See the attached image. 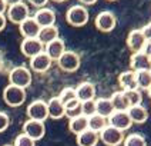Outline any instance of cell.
<instances>
[{"mask_svg": "<svg viewBox=\"0 0 151 146\" xmlns=\"http://www.w3.org/2000/svg\"><path fill=\"white\" fill-rule=\"evenodd\" d=\"M9 125H10V118H9V115L0 110V133L4 132V130L9 128Z\"/></svg>", "mask_w": 151, "mask_h": 146, "instance_id": "obj_35", "label": "cell"}, {"mask_svg": "<svg viewBox=\"0 0 151 146\" xmlns=\"http://www.w3.org/2000/svg\"><path fill=\"white\" fill-rule=\"evenodd\" d=\"M109 1H116V0H109Z\"/></svg>", "mask_w": 151, "mask_h": 146, "instance_id": "obj_46", "label": "cell"}, {"mask_svg": "<svg viewBox=\"0 0 151 146\" xmlns=\"http://www.w3.org/2000/svg\"><path fill=\"white\" fill-rule=\"evenodd\" d=\"M76 94H77V99L81 102L91 100L96 97V86L91 82H83L76 87Z\"/></svg>", "mask_w": 151, "mask_h": 146, "instance_id": "obj_18", "label": "cell"}, {"mask_svg": "<svg viewBox=\"0 0 151 146\" xmlns=\"http://www.w3.org/2000/svg\"><path fill=\"white\" fill-rule=\"evenodd\" d=\"M14 146H36V140H33L30 136H27L26 133H20L14 139Z\"/></svg>", "mask_w": 151, "mask_h": 146, "instance_id": "obj_34", "label": "cell"}, {"mask_svg": "<svg viewBox=\"0 0 151 146\" xmlns=\"http://www.w3.org/2000/svg\"><path fill=\"white\" fill-rule=\"evenodd\" d=\"M6 16H7L9 22L19 26L22 22H24L27 17H30V10H29V6L22 1V3L13 4V6H9L7 10H6Z\"/></svg>", "mask_w": 151, "mask_h": 146, "instance_id": "obj_5", "label": "cell"}, {"mask_svg": "<svg viewBox=\"0 0 151 146\" xmlns=\"http://www.w3.org/2000/svg\"><path fill=\"white\" fill-rule=\"evenodd\" d=\"M76 140H77V145L78 146H96L99 143L100 137H99V133L87 129V130H84L81 133H78L77 137H76Z\"/></svg>", "mask_w": 151, "mask_h": 146, "instance_id": "obj_21", "label": "cell"}, {"mask_svg": "<svg viewBox=\"0 0 151 146\" xmlns=\"http://www.w3.org/2000/svg\"><path fill=\"white\" fill-rule=\"evenodd\" d=\"M110 100H111V103H113V106H114L116 110H128V108H130V102H128L127 94L123 89L114 92V93L110 96Z\"/></svg>", "mask_w": 151, "mask_h": 146, "instance_id": "obj_24", "label": "cell"}, {"mask_svg": "<svg viewBox=\"0 0 151 146\" xmlns=\"http://www.w3.org/2000/svg\"><path fill=\"white\" fill-rule=\"evenodd\" d=\"M40 25L36 22V19L33 16L27 17L24 22H22L19 25V30H20V34L27 39V37H37L39 33H40Z\"/></svg>", "mask_w": 151, "mask_h": 146, "instance_id": "obj_15", "label": "cell"}, {"mask_svg": "<svg viewBox=\"0 0 151 146\" xmlns=\"http://www.w3.org/2000/svg\"><path fill=\"white\" fill-rule=\"evenodd\" d=\"M141 30H143V33H144V36H145V39H147V40H151V22H148V23L144 26Z\"/></svg>", "mask_w": 151, "mask_h": 146, "instance_id": "obj_37", "label": "cell"}, {"mask_svg": "<svg viewBox=\"0 0 151 146\" xmlns=\"http://www.w3.org/2000/svg\"><path fill=\"white\" fill-rule=\"evenodd\" d=\"M53 1H56V3H64V1H67V0H53Z\"/></svg>", "mask_w": 151, "mask_h": 146, "instance_id": "obj_43", "label": "cell"}, {"mask_svg": "<svg viewBox=\"0 0 151 146\" xmlns=\"http://www.w3.org/2000/svg\"><path fill=\"white\" fill-rule=\"evenodd\" d=\"M88 10L83 4H74L71 7H68V10L66 12V20L70 26L74 27H81V26L88 23Z\"/></svg>", "mask_w": 151, "mask_h": 146, "instance_id": "obj_1", "label": "cell"}, {"mask_svg": "<svg viewBox=\"0 0 151 146\" xmlns=\"http://www.w3.org/2000/svg\"><path fill=\"white\" fill-rule=\"evenodd\" d=\"M6 10H7V4H6V1H4V0H0V15L6 13Z\"/></svg>", "mask_w": 151, "mask_h": 146, "instance_id": "obj_40", "label": "cell"}, {"mask_svg": "<svg viewBox=\"0 0 151 146\" xmlns=\"http://www.w3.org/2000/svg\"><path fill=\"white\" fill-rule=\"evenodd\" d=\"M77 97V94H76V89L74 87H64L61 92L59 93V99L61 100V102L64 103H68L70 100H73V99H76Z\"/></svg>", "mask_w": 151, "mask_h": 146, "instance_id": "obj_32", "label": "cell"}, {"mask_svg": "<svg viewBox=\"0 0 151 146\" xmlns=\"http://www.w3.org/2000/svg\"><path fill=\"white\" fill-rule=\"evenodd\" d=\"M118 83H120L123 90L138 89V85H137V75H135V72L133 69L123 72V73L118 76Z\"/></svg>", "mask_w": 151, "mask_h": 146, "instance_id": "obj_20", "label": "cell"}, {"mask_svg": "<svg viewBox=\"0 0 151 146\" xmlns=\"http://www.w3.org/2000/svg\"><path fill=\"white\" fill-rule=\"evenodd\" d=\"M109 125L114 126V128L120 129V130H127L131 128L133 120L130 118L127 110H114V113L109 118Z\"/></svg>", "mask_w": 151, "mask_h": 146, "instance_id": "obj_11", "label": "cell"}, {"mask_svg": "<svg viewBox=\"0 0 151 146\" xmlns=\"http://www.w3.org/2000/svg\"><path fill=\"white\" fill-rule=\"evenodd\" d=\"M51 63H53V60H51L50 56L46 52H42L37 56L30 59V69L33 72H37V73H44L51 68Z\"/></svg>", "mask_w": 151, "mask_h": 146, "instance_id": "obj_14", "label": "cell"}, {"mask_svg": "<svg viewBox=\"0 0 151 146\" xmlns=\"http://www.w3.org/2000/svg\"><path fill=\"white\" fill-rule=\"evenodd\" d=\"M26 113H27L29 119L44 122V120L49 118V108H47V102H44V100H42V99L33 100V102L27 106Z\"/></svg>", "mask_w": 151, "mask_h": 146, "instance_id": "obj_8", "label": "cell"}, {"mask_svg": "<svg viewBox=\"0 0 151 146\" xmlns=\"http://www.w3.org/2000/svg\"><path fill=\"white\" fill-rule=\"evenodd\" d=\"M124 146H147V142L143 135L140 133H131L127 137H124Z\"/></svg>", "mask_w": 151, "mask_h": 146, "instance_id": "obj_30", "label": "cell"}, {"mask_svg": "<svg viewBox=\"0 0 151 146\" xmlns=\"http://www.w3.org/2000/svg\"><path fill=\"white\" fill-rule=\"evenodd\" d=\"M47 108H49V118H51V119H61L66 116L64 103L59 99V96L51 97L47 102Z\"/></svg>", "mask_w": 151, "mask_h": 146, "instance_id": "obj_17", "label": "cell"}, {"mask_svg": "<svg viewBox=\"0 0 151 146\" xmlns=\"http://www.w3.org/2000/svg\"><path fill=\"white\" fill-rule=\"evenodd\" d=\"M94 25L96 27L103 32V33H109L111 30H114V27L117 25V19L114 16V13L113 12H110V10H103L100 12L96 19H94Z\"/></svg>", "mask_w": 151, "mask_h": 146, "instance_id": "obj_7", "label": "cell"}, {"mask_svg": "<svg viewBox=\"0 0 151 146\" xmlns=\"http://www.w3.org/2000/svg\"><path fill=\"white\" fill-rule=\"evenodd\" d=\"M20 50L26 57L32 59L39 53L44 52V44L37 37H27V39H23V42L20 43Z\"/></svg>", "mask_w": 151, "mask_h": 146, "instance_id": "obj_10", "label": "cell"}, {"mask_svg": "<svg viewBox=\"0 0 151 146\" xmlns=\"http://www.w3.org/2000/svg\"><path fill=\"white\" fill-rule=\"evenodd\" d=\"M81 112H83L84 116H87V118H90L91 115H94L96 113V99L81 102Z\"/></svg>", "mask_w": 151, "mask_h": 146, "instance_id": "obj_33", "label": "cell"}, {"mask_svg": "<svg viewBox=\"0 0 151 146\" xmlns=\"http://www.w3.org/2000/svg\"><path fill=\"white\" fill-rule=\"evenodd\" d=\"M56 62H57V65H59V68L61 69V70L68 72V73L76 72L77 69L80 68V63H81L78 53L71 52V50H66Z\"/></svg>", "mask_w": 151, "mask_h": 146, "instance_id": "obj_6", "label": "cell"}, {"mask_svg": "<svg viewBox=\"0 0 151 146\" xmlns=\"http://www.w3.org/2000/svg\"><path fill=\"white\" fill-rule=\"evenodd\" d=\"M130 66L134 72H140V70H151V57L141 52H135L131 54L130 59Z\"/></svg>", "mask_w": 151, "mask_h": 146, "instance_id": "obj_13", "label": "cell"}, {"mask_svg": "<svg viewBox=\"0 0 151 146\" xmlns=\"http://www.w3.org/2000/svg\"><path fill=\"white\" fill-rule=\"evenodd\" d=\"M3 100L7 106L19 108L26 100V89L14 85H7L3 90Z\"/></svg>", "mask_w": 151, "mask_h": 146, "instance_id": "obj_3", "label": "cell"}, {"mask_svg": "<svg viewBox=\"0 0 151 146\" xmlns=\"http://www.w3.org/2000/svg\"><path fill=\"white\" fill-rule=\"evenodd\" d=\"M32 72L30 69L26 68V66H16L10 70L9 73V83L10 85H14V86H19V87H29L32 85Z\"/></svg>", "mask_w": 151, "mask_h": 146, "instance_id": "obj_2", "label": "cell"}, {"mask_svg": "<svg viewBox=\"0 0 151 146\" xmlns=\"http://www.w3.org/2000/svg\"><path fill=\"white\" fill-rule=\"evenodd\" d=\"M127 94V99L130 102V106H135V105H141L143 102V94L140 92V89H130V90H124Z\"/></svg>", "mask_w": 151, "mask_h": 146, "instance_id": "obj_31", "label": "cell"}, {"mask_svg": "<svg viewBox=\"0 0 151 146\" xmlns=\"http://www.w3.org/2000/svg\"><path fill=\"white\" fill-rule=\"evenodd\" d=\"M29 3L34 6L37 9H42V7H46V4L49 3V0H29Z\"/></svg>", "mask_w": 151, "mask_h": 146, "instance_id": "obj_36", "label": "cell"}, {"mask_svg": "<svg viewBox=\"0 0 151 146\" xmlns=\"http://www.w3.org/2000/svg\"><path fill=\"white\" fill-rule=\"evenodd\" d=\"M83 6H90V4H96L99 0H78Z\"/></svg>", "mask_w": 151, "mask_h": 146, "instance_id": "obj_41", "label": "cell"}, {"mask_svg": "<svg viewBox=\"0 0 151 146\" xmlns=\"http://www.w3.org/2000/svg\"><path fill=\"white\" fill-rule=\"evenodd\" d=\"M137 75V85L140 90H148L151 86V70H140L135 72Z\"/></svg>", "mask_w": 151, "mask_h": 146, "instance_id": "obj_29", "label": "cell"}, {"mask_svg": "<svg viewBox=\"0 0 151 146\" xmlns=\"http://www.w3.org/2000/svg\"><path fill=\"white\" fill-rule=\"evenodd\" d=\"M3 146H14V145H3Z\"/></svg>", "mask_w": 151, "mask_h": 146, "instance_id": "obj_45", "label": "cell"}, {"mask_svg": "<svg viewBox=\"0 0 151 146\" xmlns=\"http://www.w3.org/2000/svg\"><path fill=\"white\" fill-rule=\"evenodd\" d=\"M147 92H148V96H150V97H151V86H150V89H148Z\"/></svg>", "mask_w": 151, "mask_h": 146, "instance_id": "obj_44", "label": "cell"}, {"mask_svg": "<svg viewBox=\"0 0 151 146\" xmlns=\"http://www.w3.org/2000/svg\"><path fill=\"white\" fill-rule=\"evenodd\" d=\"M4 1H6V4L9 7V6H13V4H17V3H22L23 0H4Z\"/></svg>", "mask_w": 151, "mask_h": 146, "instance_id": "obj_42", "label": "cell"}, {"mask_svg": "<svg viewBox=\"0 0 151 146\" xmlns=\"http://www.w3.org/2000/svg\"><path fill=\"white\" fill-rule=\"evenodd\" d=\"M114 106L110 100V97H99L96 99V113H99L101 116L110 118L114 113Z\"/></svg>", "mask_w": 151, "mask_h": 146, "instance_id": "obj_25", "label": "cell"}, {"mask_svg": "<svg viewBox=\"0 0 151 146\" xmlns=\"http://www.w3.org/2000/svg\"><path fill=\"white\" fill-rule=\"evenodd\" d=\"M44 52L50 56L51 60H57L60 56L66 52V44H64V42L59 37V39H56V40H53V42L44 44Z\"/></svg>", "mask_w": 151, "mask_h": 146, "instance_id": "obj_19", "label": "cell"}, {"mask_svg": "<svg viewBox=\"0 0 151 146\" xmlns=\"http://www.w3.org/2000/svg\"><path fill=\"white\" fill-rule=\"evenodd\" d=\"M33 17L36 19V22L40 25V27L53 26L56 23V13H54L53 9H49V7L37 9Z\"/></svg>", "mask_w": 151, "mask_h": 146, "instance_id": "obj_16", "label": "cell"}, {"mask_svg": "<svg viewBox=\"0 0 151 146\" xmlns=\"http://www.w3.org/2000/svg\"><path fill=\"white\" fill-rule=\"evenodd\" d=\"M23 133H26L27 136H30L33 140H40L44 137L46 133V125L44 122L40 120H33V119H27L23 123Z\"/></svg>", "mask_w": 151, "mask_h": 146, "instance_id": "obj_9", "label": "cell"}, {"mask_svg": "<svg viewBox=\"0 0 151 146\" xmlns=\"http://www.w3.org/2000/svg\"><path fill=\"white\" fill-rule=\"evenodd\" d=\"M68 129H70L71 133H74L77 136L78 133L88 129V118L84 116V115H80V116H76L73 119H70L68 120Z\"/></svg>", "mask_w": 151, "mask_h": 146, "instance_id": "obj_23", "label": "cell"}, {"mask_svg": "<svg viewBox=\"0 0 151 146\" xmlns=\"http://www.w3.org/2000/svg\"><path fill=\"white\" fill-rule=\"evenodd\" d=\"M145 43H147V39H145L141 29H134L127 36V46L133 53L141 52L144 49V46H145Z\"/></svg>", "mask_w": 151, "mask_h": 146, "instance_id": "obj_12", "label": "cell"}, {"mask_svg": "<svg viewBox=\"0 0 151 146\" xmlns=\"http://www.w3.org/2000/svg\"><path fill=\"white\" fill-rule=\"evenodd\" d=\"M6 25H7V16H6V13H3V15H0V32L4 30Z\"/></svg>", "mask_w": 151, "mask_h": 146, "instance_id": "obj_38", "label": "cell"}, {"mask_svg": "<svg viewBox=\"0 0 151 146\" xmlns=\"http://www.w3.org/2000/svg\"><path fill=\"white\" fill-rule=\"evenodd\" d=\"M128 115L133 120V123H137V125H141L144 122H147L148 119V112L144 108L143 105H135V106H130L128 108Z\"/></svg>", "mask_w": 151, "mask_h": 146, "instance_id": "obj_22", "label": "cell"}, {"mask_svg": "<svg viewBox=\"0 0 151 146\" xmlns=\"http://www.w3.org/2000/svg\"><path fill=\"white\" fill-rule=\"evenodd\" d=\"M64 108H66V118H68V119H73L76 116L83 115V112H81V100H78L77 97L70 100L68 103H66Z\"/></svg>", "mask_w": 151, "mask_h": 146, "instance_id": "obj_28", "label": "cell"}, {"mask_svg": "<svg viewBox=\"0 0 151 146\" xmlns=\"http://www.w3.org/2000/svg\"><path fill=\"white\" fill-rule=\"evenodd\" d=\"M107 125H109V118L101 116L99 113H94L88 118V129L96 132V133H100Z\"/></svg>", "mask_w": 151, "mask_h": 146, "instance_id": "obj_27", "label": "cell"}, {"mask_svg": "<svg viewBox=\"0 0 151 146\" xmlns=\"http://www.w3.org/2000/svg\"><path fill=\"white\" fill-rule=\"evenodd\" d=\"M143 52H144V53H147V54L151 57V40H147V43H145V46H144Z\"/></svg>", "mask_w": 151, "mask_h": 146, "instance_id": "obj_39", "label": "cell"}, {"mask_svg": "<svg viewBox=\"0 0 151 146\" xmlns=\"http://www.w3.org/2000/svg\"><path fill=\"white\" fill-rule=\"evenodd\" d=\"M99 137L106 146H118L121 145V142H124V132L111 125H107L99 133Z\"/></svg>", "mask_w": 151, "mask_h": 146, "instance_id": "obj_4", "label": "cell"}, {"mask_svg": "<svg viewBox=\"0 0 151 146\" xmlns=\"http://www.w3.org/2000/svg\"><path fill=\"white\" fill-rule=\"evenodd\" d=\"M37 39L43 43V44H47V43L53 42L56 39H59V29L56 26H46L40 29V33L37 36Z\"/></svg>", "mask_w": 151, "mask_h": 146, "instance_id": "obj_26", "label": "cell"}]
</instances>
